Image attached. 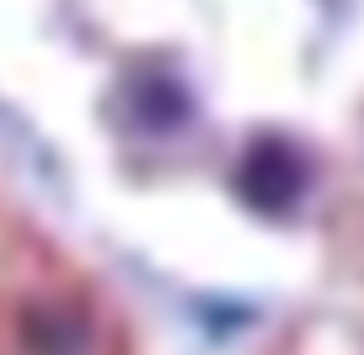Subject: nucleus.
I'll return each mask as SVG.
<instances>
[{
    "instance_id": "nucleus-1",
    "label": "nucleus",
    "mask_w": 364,
    "mask_h": 355,
    "mask_svg": "<svg viewBox=\"0 0 364 355\" xmlns=\"http://www.w3.org/2000/svg\"><path fill=\"white\" fill-rule=\"evenodd\" d=\"M295 161L282 148H263L249 161V194L263 198V203H286L295 194Z\"/></svg>"
}]
</instances>
